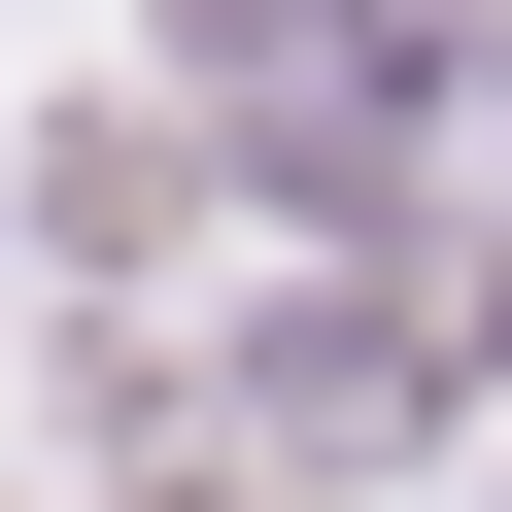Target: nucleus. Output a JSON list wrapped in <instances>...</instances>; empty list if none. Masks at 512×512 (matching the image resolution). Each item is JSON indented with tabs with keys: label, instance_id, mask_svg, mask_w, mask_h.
Segmentation results:
<instances>
[{
	"label": "nucleus",
	"instance_id": "obj_1",
	"mask_svg": "<svg viewBox=\"0 0 512 512\" xmlns=\"http://www.w3.org/2000/svg\"><path fill=\"white\" fill-rule=\"evenodd\" d=\"M205 35H239V0H205Z\"/></svg>",
	"mask_w": 512,
	"mask_h": 512
}]
</instances>
